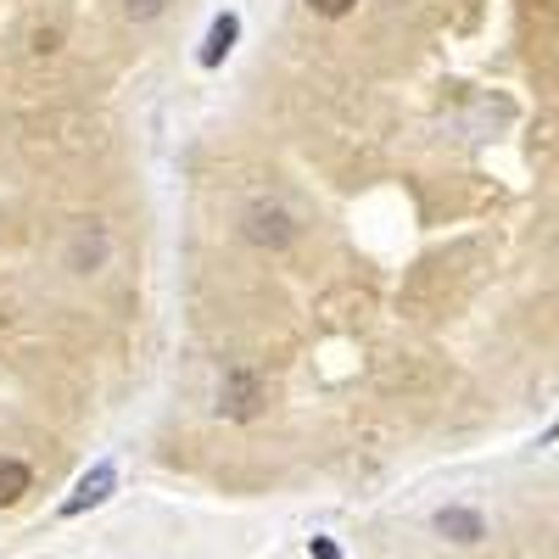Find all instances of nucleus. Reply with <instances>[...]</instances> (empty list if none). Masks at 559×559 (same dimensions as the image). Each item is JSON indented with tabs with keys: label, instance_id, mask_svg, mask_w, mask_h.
<instances>
[{
	"label": "nucleus",
	"instance_id": "obj_1",
	"mask_svg": "<svg viewBox=\"0 0 559 559\" xmlns=\"http://www.w3.org/2000/svg\"><path fill=\"white\" fill-rule=\"evenodd\" d=\"M112 487H118V471L112 464H96L79 487H73V498L62 503V515H84V509H96V503H107L112 498Z\"/></svg>",
	"mask_w": 559,
	"mask_h": 559
},
{
	"label": "nucleus",
	"instance_id": "obj_2",
	"mask_svg": "<svg viewBox=\"0 0 559 559\" xmlns=\"http://www.w3.org/2000/svg\"><path fill=\"white\" fill-rule=\"evenodd\" d=\"M236 34H241V17H236V12L213 17V28H207V45H202V62H207V68H218V62H224V51L236 45Z\"/></svg>",
	"mask_w": 559,
	"mask_h": 559
},
{
	"label": "nucleus",
	"instance_id": "obj_3",
	"mask_svg": "<svg viewBox=\"0 0 559 559\" xmlns=\"http://www.w3.org/2000/svg\"><path fill=\"white\" fill-rule=\"evenodd\" d=\"M28 487H34L28 464H23V459H0V509H12Z\"/></svg>",
	"mask_w": 559,
	"mask_h": 559
},
{
	"label": "nucleus",
	"instance_id": "obj_4",
	"mask_svg": "<svg viewBox=\"0 0 559 559\" xmlns=\"http://www.w3.org/2000/svg\"><path fill=\"white\" fill-rule=\"evenodd\" d=\"M437 532H448V537H459V543H476V537H481V515H471V509H442Z\"/></svg>",
	"mask_w": 559,
	"mask_h": 559
},
{
	"label": "nucleus",
	"instance_id": "obj_5",
	"mask_svg": "<svg viewBox=\"0 0 559 559\" xmlns=\"http://www.w3.org/2000/svg\"><path fill=\"white\" fill-rule=\"evenodd\" d=\"M308 7H313L319 17H347V12L358 7V0H308Z\"/></svg>",
	"mask_w": 559,
	"mask_h": 559
},
{
	"label": "nucleus",
	"instance_id": "obj_6",
	"mask_svg": "<svg viewBox=\"0 0 559 559\" xmlns=\"http://www.w3.org/2000/svg\"><path fill=\"white\" fill-rule=\"evenodd\" d=\"M313 559H336V548L324 543V537H313Z\"/></svg>",
	"mask_w": 559,
	"mask_h": 559
}]
</instances>
